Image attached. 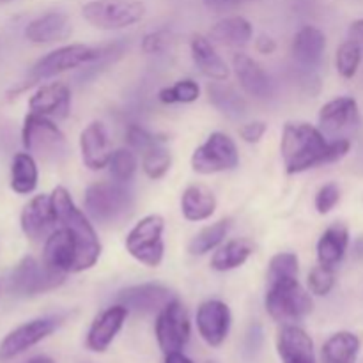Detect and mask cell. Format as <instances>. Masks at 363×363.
<instances>
[{"label": "cell", "mask_w": 363, "mask_h": 363, "mask_svg": "<svg viewBox=\"0 0 363 363\" xmlns=\"http://www.w3.org/2000/svg\"><path fill=\"white\" fill-rule=\"evenodd\" d=\"M172 300H176V294L167 286L155 282L130 286L116 296L117 303L138 314H158Z\"/></svg>", "instance_id": "5bb4252c"}, {"label": "cell", "mask_w": 363, "mask_h": 363, "mask_svg": "<svg viewBox=\"0 0 363 363\" xmlns=\"http://www.w3.org/2000/svg\"><path fill=\"white\" fill-rule=\"evenodd\" d=\"M201 96V87L191 78H184L174 84L172 87H165L158 92L160 101L165 105H174V103H194Z\"/></svg>", "instance_id": "d590c367"}, {"label": "cell", "mask_w": 363, "mask_h": 363, "mask_svg": "<svg viewBox=\"0 0 363 363\" xmlns=\"http://www.w3.org/2000/svg\"><path fill=\"white\" fill-rule=\"evenodd\" d=\"M354 250H357V255H363V238L357 241V245H354Z\"/></svg>", "instance_id": "c3c4849f"}, {"label": "cell", "mask_w": 363, "mask_h": 363, "mask_svg": "<svg viewBox=\"0 0 363 363\" xmlns=\"http://www.w3.org/2000/svg\"><path fill=\"white\" fill-rule=\"evenodd\" d=\"M266 130H268L266 123H262V121H254V123H248L240 128V137L243 138L247 144H257V142H261V138L264 137Z\"/></svg>", "instance_id": "b9f144b4"}, {"label": "cell", "mask_w": 363, "mask_h": 363, "mask_svg": "<svg viewBox=\"0 0 363 363\" xmlns=\"http://www.w3.org/2000/svg\"><path fill=\"white\" fill-rule=\"evenodd\" d=\"M128 314H130V311L119 303L103 311L89 328L87 340H85L89 350L94 351V353H105L123 330Z\"/></svg>", "instance_id": "ac0fdd59"}, {"label": "cell", "mask_w": 363, "mask_h": 363, "mask_svg": "<svg viewBox=\"0 0 363 363\" xmlns=\"http://www.w3.org/2000/svg\"><path fill=\"white\" fill-rule=\"evenodd\" d=\"M57 223L52 195H35L23 206L20 215V225L30 241H41L53 233Z\"/></svg>", "instance_id": "2e32d148"}, {"label": "cell", "mask_w": 363, "mask_h": 363, "mask_svg": "<svg viewBox=\"0 0 363 363\" xmlns=\"http://www.w3.org/2000/svg\"><path fill=\"white\" fill-rule=\"evenodd\" d=\"M340 201V188L337 183H326L325 186L319 188V191L315 194V209H318L319 215H328Z\"/></svg>", "instance_id": "ab89813d"}, {"label": "cell", "mask_w": 363, "mask_h": 363, "mask_svg": "<svg viewBox=\"0 0 363 363\" xmlns=\"http://www.w3.org/2000/svg\"><path fill=\"white\" fill-rule=\"evenodd\" d=\"M230 230V220L223 218L218 222L211 223V225L204 227L199 234H195L191 238L190 245H188V252L191 255H204L208 252L215 250L222 245V241L225 240L227 234Z\"/></svg>", "instance_id": "d6a6232c"}, {"label": "cell", "mask_w": 363, "mask_h": 363, "mask_svg": "<svg viewBox=\"0 0 363 363\" xmlns=\"http://www.w3.org/2000/svg\"><path fill=\"white\" fill-rule=\"evenodd\" d=\"M291 50H293V57L298 66L314 71L325 55L326 35L318 27L307 25L296 32Z\"/></svg>", "instance_id": "cb8c5ba5"}, {"label": "cell", "mask_w": 363, "mask_h": 363, "mask_svg": "<svg viewBox=\"0 0 363 363\" xmlns=\"http://www.w3.org/2000/svg\"><path fill=\"white\" fill-rule=\"evenodd\" d=\"M255 48H257L259 53H264V55H269L277 50L275 39L268 38V35H261V38L255 41Z\"/></svg>", "instance_id": "ee69618b"}, {"label": "cell", "mask_w": 363, "mask_h": 363, "mask_svg": "<svg viewBox=\"0 0 363 363\" xmlns=\"http://www.w3.org/2000/svg\"><path fill=\"white\" fill-rule=\"evenodd\" d=\"M99 57H101V48H92V46L80 45V43L60 46V48L46 53L32 66L30 73H28V82L38 84L41 80H48V78L66 73L74 67L96 62Z\"/></svg>", "instance_id": "9c48e42d"}, {"label": "cell", "mask_w": 363, "mask_h": 363, "mask_svg": "<svg viewBox=\"0 0 363 363\" xmlns=\"http://www.w3.org/2000/svg\"><path fill=\"white\" fill-rule=\"evenodd\" d=\"M64 280H66L64 273L53 272L43 261L39 262L32 255H27L11 272L9 291L16 296L32 298L57 289L59 286H62Z\"/></svg>", "instance_id": "ba28073f"}, {"label": "cell", "mask_w": 363, "mask_h": 363, "mask_svg": "<svg viewBox=\"0 0 363 363\" xmlns=\"http://www.w3.org/2000/svg\"><path fill=\"white\" fill-rule=\"evenodd\" d=\"M252 254H254V243L250 240L247 238L230 240L215 252L211 257V268L220 273L230 272L243 266Z\"/></svg>", "instance_id": "4dcf8cb0"}, {"label": "cell", "mask_w": 363, "mask_h": 363, "mask_svg": "<svg viewBox=\"0 0 363 363\" xmlns=\"http://www.w3.org/2000/svg\"><path fill=\"white\" fill-rule=\"evenodd\" d=\"M240 163L238 145L229 135L215 131L191 155V169L202 176L234 170Z\"/></svg>", "instance_id": "30bf717a"}, {"label": "cell", "mask_w": 363, "mask_h": 363, "mask_svg": "<svg viewBox=\"0 0 363 363\" xmlns=\"http://www.w3.org/2000/svg\"><path fill=\"white\" fill-rule=\"evenodd\" d=\"M80 152L89 170H103L112 158V140L103 123L94 121L80 133Z\"/></svg>", "instance_id": "d6986e66"}, {"label": "cell", "mask_w": 363, "mask_h": 363, "mask_svg": "<svg viewBox=\"0 0 363 363\" xmlns=\"http://www.w3.org/2000/svg\"><path fill=\"white\" fill-rule=\"evenodd\" d=\"M167 45H169V32L167 30L149 32L142 39V50L145 53H162Z\"/></svg>", "instance_id": "60d3db41"}, {"label": "cell", "mask_w": 363, "mask_h": 363, "mask_svg": "<svg viewBox=\"0 0 363 363\" xmlns=\"http://www.w3.org/2000/svg\"><path fill=\"white\" fill-rule=\"evenodd\" d=\"M133 191L119 181H98L85 190L84 208L91 220L101 225H116L131 215Z\"/></svg>", "instance_id": "3957f363"}, {"label": "cell", "mask_w": 363, "mask_h": 363, "mask_svg": "<svg viewBox=\"0 0 363 363\" xmlns=\"http://www.w3.org/2000/svg\"><path fill=\"white\" fill-rule=\"evenodd\" d=\"M254 28L252 23L243 16H229L215 23L209 30L211 43L223 46H245L252 39Z\"/></svg>", "instance_id": "83f0119b"}, {"label": "cell", "mask_w": 363, "mask_h": 363, "mask_svg": "<svg viewBox=\"0 0 363 363\" xmlns=\"http://www.w3.org/2000/svg\"><path fill=\"white\" fill-rule=\"evenodd\" d=\"M319 128L307 123H287L282 131L280 152L287 174H300L328 165L330 140Z\"/></svg>", "instance_id": "6da1fadb"}, {"label": "cell", "mask_w": 363, "mask_h": 363, "mask_svg": "<svg viewBox=\"0 0 363 363\" xmlns=\"http://www.w3.org/2000/svg\"><path fill=\"white\" fill-rule=\"evenodd\" d=\"M191 59L204 77L215 82H225L229 78V67L225 60L216 53L213 43L204 35H194L190 41Z\"/></svg>", "instance_id": "d4e9b609"}, {"label": "cell", "mask_w": 363, "mask_h": 363, "mask_svg": "<svg viewBox=\"0 0 363 363\" xmlns=\"http://www.w3.org/2000/svg\"><path fill=\"white\" fill-rule=\"evenodd\" d=\"M360 339L351 332H337L325 342L321 351L323 363H357Z\"/></svg>", "instance_id": "f546056e"}, {"label": "cell", "mask_w": 363, "mask_h": 363, "mask_svg": "<svg viewBox=\"0 0 363 363\" xmlns=\"http://www.w3.org/2000/svg\"><path fill=\"white\" fill-rule=\"evenodd\" d=\"M21 142L27 152L45 163H60L67 156L66 137L52 119L30 112L23 121Z\"/></svg>", "instance_id": "5b68a950"}, {"label": "cell", "mask_w": 363, "mask_h": 363, "mask_svg": "<svg viewBox=\"0 0 363 363\" xmlns=\"http://www.w3.org/2000/svg\"><path fill=\"white\" fill-rule=\"evenodd\" d=\"M170 165H172V156L163 145L151 149L142 158V170L149 179H162L170 170Z\"/></svg>", "instance_id": "8d00e7d4"}, {"label": "cell", "mask_w": 363, "mask_h": 363, "mask_svg": "<svg viewBox=\"0 0 363 363\" xmlns=\"http://www.w3.org/2000/svg\"><path fill=\"white\" fill-rule=\"evenodd\" d=\"M216 197L204 184H191L181 195V211L188 222H204L215 213Z\"/></svg>", "instance_id": "4316f807"}, {"label": "cell", "mask_w": 363, "mask_h": 363, "mask_svg": "<svg viewBox=\"0 0 363 363\" xmlns=\"http://www.w3.org/2000/svg\"><path fill=\"white\" fill-rule=\"evenodd\" d=\"M165 220L160 215H147L135 223L126 236V250L135 261L147 268H158L165 255L163 243Z\"/></svg>", "instance_id": "8992f818"}, {"label": "cell", "mask_w": 363, "mask_h": 363, "mask_svg": "<svg viewBox=\"0 0 363 363\" xmlns=\"http://www.w3.org/2000/svg\"><path fill=\"white\" fill-rule=\"evenodd\" d=\"M277 351L282 363H315L314 342L305 330L294 325L282 326L277 335Z\"/></svg>", "instance_id": "44dd1931"}, {"label": "cell", "mask_w": 363, "mask_h": 363, "mask_svg": "<svg viewBox=\"0 0 363 363\" xmlns=\"http://www.w3.org/2000/svg\"><path fill=\"white\" fill-rule=\"evenodd\" d=\"M248 2H257V0H204V6L215 13H225Z\"/></svg>", "instance_id": "7bdbcfd3"}, {"label": "cell", "mask_w": 363, "mask_h": 363, "mask_svg": "<svg viewBox=\"0 0 363 363\" xmlns=\"http://www.w3.org/2000/svg\"><path fill=\"white\" fill-rule=\"evenodd\" d=\"M362 53L363 48L354 39H347L339 46L335 55V66L340 77L350 80L358 73L362 64Z\"/></svg>", "instance_id": "836d02e7"}, {"label": "cell", "mask_w": 363, "mask_h": 363, "mask_svg": "<svg viewBox=\"0 0 363 363\" xmlns=\"http://www.w3.org/2000/svg\"><path fill=\"white\" fill-rule=\"evenodd\" d=\"M264 305L268 314L275 321L293 325L311 314L314 301L311 293L300 286L298 277H284V279H268Z\"/></svg>", "instance_id": "277c9868"}, {"label": "cell", "mask_w": 363, "mask_h": 363, "mask_svg": "<svg viewBox=\"0 0 363 363\" xmlns=\"http://www.w3.org/2000/svg\"><path fill=\"white\" fill-rule=\"evenodd\" d=\"M0 2H9V0H0Z\"/></svg>", "instance_id": "681fc988"}, {"label": "cell", "mask_w": 363, "mask_h": 363, "mask_svg": "<svg viewBox=\"0 0 363 363\" xmlns=\"http://www.w3.org/2000/svg\"><path fill=\"white\" fill-rule=\"evenodd\" d=\"M85 20L101 30H121L138 23L145 16L140 0H91L82 7Z\"/></svg>", "instance_id": "52a82bcc"}, {"label": "cell", "mask_w": 363, "mask_h": 363, "mask_svg": "<svg viewBox=\"0 0 363 363\" xmlns=\"http://www.w3.org/2000/svg\"><path fill=\"white\" fill-rule=\"evenodd\" d=\"M165 363H194L190 358L184 357L181 351H176V353L165 354Z\"/></svg>", "instance_id": "bcb514c9"}, {"label": "cell", "mask_w": 363, "mask_h": 363, "mask_svg": "<svg viewBox=\"0 0 363 363\" xmlns=\"http://www.w3.org/2000/svg\"><path fill=\"white\" fill-rule=\"evenodd\" d=\"M204 363H216V362H204Z\"/></svg>", "instance_id": "f907efd6"}, {"label": "cell", "mask_w": 363, "mask_h": 363, "mask_svg": "<svg viewBox=\"0 0 363 363\" xmlns=\"http://www.w3.org/2000/svg\"><path fill=\"white\" fill-rule=\"evenodd\" d=\"M110 176L113 181H119V183H128L135 177L138 169L137 156H135L133 149H117L113 151L112 158L108 163Z\"/></svg>", "instance_id": "e575fe53"}, {"label": "cell", "mask_w": 363, "mask_h": 363, "mask_svg": "<svg viewBox=\"0 0 363 363\" xmlns=\"http://www.w3.org/2000/svg\"><path fill=\"white\" fill-rule=\"evenodd\" d=\"M350 39H354L363 48V18L353 21L350 27Z\"/></svg>", "instance_id": "f6af8a7d"}, {"label": "cell", "mask_w": 363, "mask_h": 363, "mask_svg": "<svg viewBox=\"0 0 363 363\" xmlns=\"http://www.w3.org/2000/svg\"><path fill=\"white\" fill-rule=\"evenodd\" d=\"M62 321L64 315H45V318L32 319V321L16 326L0 342V360L7 362L23 354L25 351L55 333Z\"/></svg>", "instance_id": "8fae6325"}, {"label": "cell", "mask_w": 363, "mask_h": 363, "mask_svg": "<svg viewBox=\"0 0 363 363\" xmlns=\"http://www.w3.org/2000/svg\"><path fill=\"white\" fill-rule=\"evenodd\" d=\"M233 67L238 82H240V85L248 96L264 99L272 94V80H269L268 73L250 55L236 53L233 59Z\"/></svg>", "instance_id": "7402d4cb"}, {"label": "cell", "mask_w": 363, "mask_h": 363, "mask_svg": "<svg viewBox=\"0 0 363 363\" xmlns=\"http://www.w3.org/2000/svg\"><path fill=\"white\" fill-rule=\"evenodd\" d=\"M124 137H126V144L130 145V149L142 152V155H145L151 149L158 147V145H163V142H165V138L151 133V131L138 126V124H130L126 128V135Z\"/></svg>", "instance_id": "74e56055"}, {"label": "cell", "mask_w": 363, "mask_h": 363, "mask_svg": "<svg viewBox=\"0 0 363 363\" xmlns=\"http://www.w3.org/2000/svg\"><path fill=\"white\" fill-rule=\"evenodd\" d=\"M360 123V108L357 99L351 96H339L325 103L319 110V130L326 137L340 138L344 131L353 130Z\"/></svg>", "instance_id": "9a60e30c"}, {"label": "cell", "mask_w": 363, "mask_h": 363, "mask_svg": "<svg viewBox=\"0 0 363 363\" xmlns=\"http://www.w3.org/2000/svg\"><path fill=\"white\" fill-rule=\"evenodd\" d=\"M50 195H52L57 223L60 227H67L80 243V272L91 269L101 255V243L87 213L77 208L69 191L64 186H57Z\"/></svg>", "instance_id": "7a4b0ae2"}, {"label": "cell", "mask_w": 363, "mask_h": 363, "mask_svg": "<svg viewBox=\"0 0 363 363\" xmlns=\"http://www.w3.org/2000/svg\"><path fill=\"white\" fill-rule=\"evenodd\" d=\"M28 363H55V362H53L52 358H48V357H35V358H32V360Z\"/></svg>", "instance_id": "7dc6e473"}, {"label": "cell", "mask_w": 363, "mask_h": 363, "mask_svg": "<svg viewBox=\"0 0 363 363\" xmlns=\"http://www.w3.org/2000/svg\"><path fill=\"white\" fill-rule=\"evenodd\" d=\"M30 112L48 119H66L71 112V91L60 82L41 85L28 99Z\"/></svg>", "instance_id": "ffe728a7"}, {"label": "cell", "mask_w": 363, "mask_h": 363, "mask_svg": "<svg viewBox=\"0 0 363 363\" xmlns=\"http://www.w3.org/2000/svg\"><path fill=\"white\" fill-rule=\"evenodd\" d=\"M230 308L220 300H208L197 308V330L202 340L211 347H220L229 335Z\"/></svg>", "instance_id": "e0dca14e"}, {"label": "cell", "mask_w": 363, "mask_h": 363, "mask_svg": "<svg viewBox=\"0 0 363 363\" xmlns=\"http://www.w3.org/2000/svg\"><path fill=\"white\" fill-rule=\"evenodd\" d=\"M38 162L30 152H18L11 163V188L18 195H28L38 188Z\"/></svg>", "instance_id": "1f68e13d"}, {"label": "cell", "mask_w": 363, "mask_h": 363, "mask_svg": "<svg viewBox=\"0 0 363 363\" xmlns=\"http://www.w3.org/2000/svg\"><path fill=\"white\" fill-rule=\"evenodd\" d=\"M350 247V229L344 223H332L318 241L319 264L335 268L346 255Z\"/></svg>", "instance_id": "484cf974"}, {"label": "cell", "mask_w": 363, "mask_h": 363, "mask_svg": "<svg viewBox=\"0 0 363 363\" xmlns=\"http://www.w3.org/2000/svg\"><path fill=\"white\" fill-rule=\"evenodd\" d=\"M155 332L160 350L165 354L176 353L186 346L191 335V325L186 308L177 298L158 312Z\"/></svg>", "instance_id": "7c38bea8"}, {"label": "cell", "mask_w": 363, "mask_h": 363, "mask_svg": "<svg viewBox=\"0 0 363 363\" xmlns=\"http://www.w3.org/2000/svg\"><path fill=\"white\" fill-rule=\"evenodd\" d=\"M71 35V21L67 14L60 11H50L43 16L35 18L25 28V38L35 45H50V43L64 41Z\"/></svg>", "instance_id": "603a6c76"}, {"label": "cell", "mask_w": 363, "mask_h": 363, "mask_svg": "<svg viewBox=\"0 0 363 363\" xmlns=\"http://www.w3.org/2000/svg\"><path fill=\"white\" fill-rule=\"evenodd\" d=\"M308 291L314 296H326V294L332 293L333 286H335V273L333 268L328 266H315L311 273H308Z\"/></svg>", "instance_id": "f35d334b"}, {"label": "cell", "mask_w": 363, "mask_h": 363, "mask_svg": "<svg viewBox=\"0 0 363 363\" xmlns=\"http://www.w3.org/2000/svg\"><path fill=\"white\" fill-rule=\"evenodd\" d=\"M43 262L64 275L80 273V243L67 227H59L46 238Z\"/></svg>", "instance_id": "4fadbf2b"}, {"label": "cell", "mask_w": 363, "mask_h": 363, "mask_svg": "<svg viewBox=\"0 0 363 363\" xmlns=\"http://www.w3.org/2000/svg\"><path fill=\"white\" fill-rule=\"evenodd\" d=\"M208 96L211 105L215 106L218 112L223 116L230 117V119H241L247 116L248 105L245 101L243 96L230 85L223 84V82H215L208 85Z\"/></svg>", "instance_id": "f1b7e54d"}]
</instances>
